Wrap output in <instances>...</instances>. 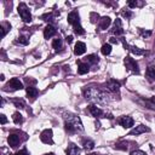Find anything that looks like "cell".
<instances>
[{
    "label": "cell",
    "mask_w": 155,
    "mask_h": 155,
    "mask_svg": "<svg viewBox=\"0 0 155 155\" xmlns=\"http://www.w3.org/2000/svg\"><path fill=\"white\" fill-rule=\"evenodd\" d=\"M84 96L90 102H96V103H101V104H104V103L109 102V94L97 90L96 87H87V88H85L84 90Z\"/></svg>",
    "instance_id": "1"
},
{
    "label": "cell",
    "mask_w": 155,
    "mask_h": 155,
    "mask_svg": "<svg viewBox=\"0 0 155 155\" xmlns=\"http://www.w3.org/2000/svg\"><path fill=\"white\" fill-rule=\"evenodd\" d=\"M64 125H65V130L70 133L84 131L80 117L76 115H73V114H67L64 116Z\"/></svg>",
    "instance_id": "2"
},
{
    "label": "cell",
    "mask_w": 155,
    "mask_h": 155,
    "mask_svg": "<svg viewBox=\"0 0 155 155\" xmlns=\"http://www.w3.org/2000/svg\"><path fill=\"white\" fill-rule=\"evenodd\" d=\"M17 11H18V13H19V16H21V18H22L25 23H29V22L31 21V15H30V11H29V8H28L27 4L21 2V4L18 5Z\"/></svg>",
    "instance_id": "3"
},
{
    "label": "cell",
    "mask_w": 155,
    "mask_h": 155,
    "mask_svg": "<svg viewBox=\"0 0 155 155\" xmlns=\"http://www.w3.org/2000/svg\"><path fill=\"white\" fill-rule=\"evenodd\" d=\"M23 88V84H22V81H19V79H17V78H13V79H11L7 84H6V86H5V90L6 91H17V90H22Z\"/></svg>",
    "instance_id": "4"
},
{
    "label": "cell",
    "mask_w": 155,
    "mask_h": 155,
    "mask_svg": "<svg viewBox=\"0 0 155 155\" xmlns=\"http://www.w3.org/2000/svg\"><path fill=\"white\" fill-rule=\"evenodd\" d=\"M125 67H126L127 70H130V71H133V73H136V74L139 73L138 63H137L132 57H130V56L125 58Z\"/></svg>",
    "instance_id": "5"
},
{
    "label": "cell",
    "mask_w": 155,
    "mask_h": 155,
    "mask_svg": "<svg viewBox=\"0 0 155 155\" xmlns=\"http://www.w3.org/2000/svg\"><path fill=\"white\" fill-rule=\"evenodd\" d=\"M40 139L45 144H52L53 143V139H52V130H50V128L44 130L41 132V134H40Z\"/></svg>",
    "instance_id": "6"
},
{
    "label": "cell",
    "mask_w": 155,
    "mask_h": 155,
    "mask_svg": "<svg viewBox=\"0 0 155 155\" xmlns=\"http://www.w3.org/2000/svg\"><path fill=\"white\" fill-rule=\"evenodd\" d=\"M88 110H90V113L92 114V116H94V117H107V114H105L101 108H98V107L94 105V104H91V105L88 107Z\"/></svg>",
    "instance_id": "7"
},
{
    "label": "cell",
    "mask_w": 155,
    "mask_h": 155,
    "mask_svg": "<svg viewBox=\"0 0 155 155\" xmlns=\"http://www.w3.org/2000/svg\"><path fill=\"white\" fill-rule=\"evenodd\" d=\"M117 122H119V125L122 126L124 128H130V127H132L133 124H134V121H133V119H132L131 116H121V117H119Z\"/></svg>",
    "instance_id": "8"
},
{
    "label": "cell",
    "mask_w": 155,
    "mask_h": 155,
    "mask_svg": "<svg viewBox=\"0 0 155 155\" xmlns=\"http://www.w3.org/2000/svg\"><path fill=\"white\" fill-rule=\"evenodd\" d=\"M107 88L110 92H114V93L115 92H119V90H120V82L116 81V80H114V79H110L107 82Z\"/></svg>",
    "instance_id": "9"
},
{
    "label": "cell",
    "mask_w": 155,
    "mask_h": 155,
    "mask_svg": "<svg viewBox=\"0 0 155 155\" xmlns=\"http://www.w3.org/2000/svg\"><path fill=\"white\" fill-rule=\"evenodd\" d=\"M68 23H70L73 27H74L75 24H79V23H80V17H79L78 11H71V12L68 15Z\"/></svg>",
    "instance_id": "10"
},
{
    "label": "cell",
    "mask_w": 155,
    "mask_h": 155,
    "mask_svg": "<svg viewBox=\"0 0 155 155\" xmlns=\"http://www.w3.org/2000/svg\"><path fill=\"white\" fill-rule=\"evenodd\" d=\"M149 131H150L149 127H147V126H144V125H138V126H136V127L130 132V134H132V136H138V134H140V133H145V132H149Z\"/></svg>",
    "instance_id": "11"
},
{
    "label": "cell",
    "mask_w": 155,
    "mask_h": 155,
    "mask_svg": "<svg viewBox=\"0 0 155 155\" xmlns=\"http://www.w3.org/2000/svg\"><path fill=\"white\" fill-rule=\"evenodd\" d=\"M111 33L115 34L116 36L124 34V29H122V24H121V21H120V19H116V21H115V23H114V28H113Z\"/></svg>",
    "instance_id": "12"
},
{
    "label": "cell",
    "mask_w": 155,
    "mask_h": 155,
    "mask_svg": "<svg viewBox=\"0 0 155 155\" xmlns=\"http://www.w3.org/2000/svg\"><path fill=\"white\" fill-rule=\"evenodd\" d=\"M54 34H56V28H54L53 25L48 24V25L45 27V29H44V36H45V39H50V38H52Z\"/></svg>",
    "instance_id": "13"
},
{
    "label": "cell",
    "mask_w": 155,
    "mask_h": 155,
    "mask_svg": "<svg viewBox=\"0 0 155 155\" xmlns=\"http://www.w3.org/2000/svg\"><path fill=\"white\" fill-rule=\"evenodd\" d=\"M85 51H86V45H85L84 42H81V41H78V42L75 44L74 53H75L76 56H80V54H84Z\"/></svg>",
    "instance_id": "14"
},
{
    "label": "cell",
    "mask_w": 155,
    "mask_h": 155,
    "mask_svg": "<svg viewBox=\"0 0 155 155\" xmlns=\"http://www.w3.org/2000/svg\"><path fill=\"white\" fill-rule=\"evenodd\" d=\"M78 71H79V74L84 75V74H86V73L90 71V65L87 63H85V62L79 61L78 62Z\"/></svg>",
    "instance_id": "15"
},
{
    "label": "cell",
    "mask_w": 155,
    "mask_h": 155,
    "mask_svg": "<svg viewBox=\"0 0 155 155\" xmlns=\"http://www.w3.org/2000/svg\"><path fill=\"white\" fill-rule=\"evenodd\" d=\"M7 142H8V144H10L11 148H16L19 144L21 139H19V137L17 134H10L8 138H7Z\"/></svg>",
    "instance_id": "16"
},
{
    "label": "cell",
    "mask_w": 155,
    "mask_h": 155,
    "mask_svg": "<svg viewBox=\"0 0 155 155\" xmlns=\"http://www.w3.org/2000/svg\"><path fill=\"white\" fill-rule=\"evenodd\" d=\"M110 23H111V19H110V17H102L101 18V21H99V29H102V30H105L109 25H110Z\"/></svg>",
    "instance_id": "17"
},
{
    "label": "cell",
    "mask_w": 155,
    "mask_h": 155,
    "mask_svg": "<svg viewBox=\"0 0 155 155\" xmlns=\"http://www.w3.org/2000/svg\"><path fill=\"white\" fill-rule=\"evenodd\" d=\"M67 154L68 155H80V149L75 144H70L69 148L67 149Z\"/></svg>",
    "instance_id": "18"
},
{
    "label": "cell",
    "mask_w": 155,
    "mask_h": 155,
    "mask_svg": "<svg viewBox=\"0 0 155 155\" xmlns=\"http://www.w3.org/2000/svg\"><path fill=\"white\" fill-rule=\"evenodd\" d=\"M25 91H27V96L30 97V98H35V97L38 96V93H39L38 88H35V87H33V86H28Z\"/></svg>",
    "instance_id": "19"
},
{
    "label": "cell",
    "mask_w": 155,
    "mask_h": 155,
    "mask_svg": "<svg viewBox=\"0 0 155 155\" xmlns=\"http://www.w3.org/2000/svg\"><path fill=\"white\" fill-rule=\"evenodd\" d=\"M98 61H99V58L96 54H88L85 58V63H87V64H96V63H98Z\"/></svg>",
    "instance_id": "20"
},
{
    "label": "cell",
    "mask_w": 155,
    "mask_h": 155,
    "mask_svg": "<svg viewBox=\"0 0 155 155\" xmlns=\"http://www.w3.org/2000/svg\"><path fill=\"white\" fill-rule=\"evenodd\" d=\"M147 78H148V80H150V81L155 80V65H150V67L147 69Z\"/></svg>",
    "instance_id": "21"
},
{
    "label": "cell",
    "mask_w": 155,
    "mask_h": 155,
    "mask_svg": "<svg viewBox=\"0 0 155 155\" xmlns=\"http://www.w3.org/2000/svg\"><path fill=\"white\" fill-rule=\"evenodd\" d=\"M128 50H130L133 54H136V56H142V54H144V53H145V51H144V50H140V48H138V47H136V46H130V47H128Z\"/></svg>",
    "instance_id": "22"
},
{
    "label": "cell",
    "mask_w": 155,
    "mask_h": 155,
    "mask_svg": "<svg viewBox=\"0 0 155 155\" xmlns=\"http://www.w3.org/2000/svg\"><path fill=\"white\" fill-rule=\"evenodd\" d=\"M82 145H84L85 149L91 150V149H93L94 143H93V140H91V139H84V140H82Z\"/></svg>",
    "instance_id": "23"
},
{
    "label": "cell",
    "mask_w": 155,
    "mask_h": 155,
    "mask_svg": "<svg viewBox=\"0 0 155 155\" xmlns=\"http://www.w3.org/2000/svg\"><path fill=\"white\" fill-rule=\"evenodd\" d=\"M52 46H53V48H56V50H61V48L63 47V41H62V39H59V38L54 39V40L52 41Z\"/></svg>",
    "instance_id": "24"
},
{
    "label": "cell",
    "mask_w": 155,
    "mask_h": 155,
    "mask_svg": "<svg viewBox=\"0 0 155 155\" xmlns=\"http://www.w3.org/2000/svg\"><path fill=\"white\" fill-rule=\"evenodd\" d=\"M12 119H13V122H15L16 125H19V124H22V122H23V116H22L18 111H16V113L13 114Z\"/></svg>",
    "instance_id": "25"
},
{
    "label": "cell",
    "mask_w": 155,
    "mask_h": 155,
    "mask_svg": "<svg viewBox=\"0 0 155 155\" xmlns=\"http://www.w3.org/2000/svg\"><path fill=\"white\" fill-rule=\"evenodd\" d=\"M101 52H102L104 56L109 54V53L111 52V46H110V44H104V45L102 46V48H101Z\"/></svg>",
    "instance_id": "26"
},
{
    "label": "cell",
    "mask_w": 155,
    "mask_h": 155,
    "mask_svg": "<svg viewBox=\"0 0 155 155\" xmlns=\"http://www.w3.org/2000/svg\"><path fill=\"white\" fill-rule=\"evenodd\" d=\"M10 29H11V25H10L8 23H6V22L1 23V31H2V33H1V35H2V38L6 35V33H7Z\"/></svg>",
    "instance_id": "27"
},
{
    "label": "cell",
    "mask_w": 155,
    "mask_h": 155,
    "mask_svg": "<svg viewBox=\"0 0 155 155\" xmlns=\"http://www.w3.org/2000/svg\"><path fill=\"white\" fill-rule=\"evenodd\" d=\"M12 103L15 104V107H17V108H19V109L24 108V101H23V99H19V98H13V99H12Z\"/></svg>",
    "instance_id": "28"
},
{
    "label": "cell",
    "mask_w": 155,
    "mask_h": 155,
    "mask_svg": "<svg viewBox=\"0 0 155 155\" xmlns=\"http://www.w3.org/2000/svg\"><path fill=\"white\" fill-rule=\"evenodd\" d=\"M74 33L78 34V35H82V34H85V30H84V28L80 25V23L74 25Z\"/></svg>",
    "instance_id": "29"
},
{
    "label": "cell",
    "mask_w": 155,
    "mask_h": 155,
    "mask_svg": "<svg viewBox=\"0 0 155 155\" xmlns=\"http://www.w3.org/2000/svg\"><path fill=\"white\" fill-rule=\"evenodd\" d=\"M44 21H46V22H51L52 19H53V13L52 12H50V13H45V15H42V17H41Z\"/></svg>",
    "instance_id": "30"
},
{
    "label": "cell",
    "mask_w": 155,
    "mask_h": 155,
    "mask_svg": "<svg viewBox=\"0 0 155 155\" xmlns=\"http://www.w3.org/2000/svg\"><path fill=\"white\" fill-rule=\"evenodd\" d=\"M16 42H17V44H21V45H28L29 40H28L25 36H19V38H18V40H17Z\"/></svg>",
    "instance_id": "31"
},
{
    "label": "cell",
    "mask_w": 155,
    "mask_h": 155,
    "mask_svg": "<svg viewBox=\"0 0 155 155\" xmlns=\"http://www.w3.org/2000/svg\"><path fill=\"white\" fill-rule=\"evenodd\" d=\"M143 2H139V1H128V7L133 8V7H137V6H142Z\"/></svg>",
    "instance_id": "32"
},
{
    "label": "cell",
    "mask_w": 155,
    "mask_h": 155,
    "mask_svg": "<svg viewBox=\"0 0 155 155\" xmlns=\"http://www.w3.org/2000/svg\"><path fill=\"white\" fill-rule=\"evenodd\" d=\"M115 148L116 149H122V150H127L128 149V147H127V143H117L116 145H115Z\"/></svg>",
    "instance_id": "33"
},
{
    "label": "cell",
    "mask_w": 155,
    "mask_h": 155,
    "mask_svg": "<svg viewBox=\"0 0 155 155\" xmlns=\"http://www.w3.org/2000/svg\"><path fill=\"white\" fill-rule=\"evenodd\" d=\"M140 31V35L143 36V38H148V36H150L151 35V31L150 30H148V31H144V30H139Z\"/></svg>",
    "instance_id": "34"
},
{
    "label": "cell",
    "mask_w": 155,
    "mask_h": 155,
    "mask_svg": "<svg viewBox=\"0 0 155 155\" xmlns=\"http://www.w3.org/2000/svg\"><path fill=\"white\" fill-rule=\"evenodd\" d=\"M13 155H29V154H28L27 149L24 148V149H22V150H19V151H17V153H16V154H13Z\"/></svg>",
    "instance_id": "35"
},
{
    "label": "cell",
    "mask_w": 155,
    "mask_h": 155,
    "mask_svg": "<svg viewBox=\"0 0 155 155\" xmlns=\"http://www.w3.org/2000/svg\"><path fill=\"white\" fill-rule=\"evenodd\" d=\"M131 155H147V154L144 151H142V150H133L131 153Z\"/></svg>",
    "instance_id": "36"
},
{
    "label": "cell",
    "mask_w": 155,
    "mask_h": 155,
    "mask_svg": "<svg viewBox=\"0 0 155 155\" xmlns=\"http://www.w3.org/2000/svg\"><path fill=\"white\" fill-rule=\"evenodd\" d=\"M121 15H122L124 17H126V18H130V17L132 16V12H130V11H122Z\"/></svg>",
    "instance_id": "37"
},
{
    "label": "cell",
    "mask_w": 155,
    "mask_h": 155,
    "mask_svg": "<svg viewBox=\"0 0 155 155\" xmlns=\"http://www.w3.org/2000/svg\"><path fill=\"white\" fill-rule=\"evenodd\" d=\"M98 17H99V16H98L97 13L92 12V13H91V22H93V23H94V22H96V18H98Z\"/></svg>",
    "instance_id": "38"
},
{
    "label": "cell",
    "mask_w": 155,
    "mask_h": 155,
    "mask_svg": "<svg viewBox=\"0 0 155 155\" xmlns=\"http://www.w3.org/2000/svg\"><path fill=\"white\" fill-rule=\"evenodd\" d=\"M6 121H7V119H6V116H5L4 114H1V115H0V122H1V125H4V124H6Z\"/></svg>",
    "instance_id": "39"
},
{
    "label": "cell",
    "mask_w": 155,
    "mask_h": 155,
    "mask_svg": "<svg viewBox=\"0 0 155 155\" xmlns=\"http://www.w3.org/2000/svg\"><path fill=\"white\" fill-rule=\"evenodd\" d=\"M110 42H111V44H117L119 40H117L116 38H110Z\"/></svg>",
    "instance_id": "40"
},
{
    "label": "cell",
    "mask_w": 155,
    "mask_h": 155,
    "mask_svg": "<svg viewBox=\"0 0 155 155\" xmlns=\"http://www.w3.org/2000/svg\"><path fill=\"white\" fill-rule=\"evenodd\" d=\"M67 41L70 44V42L73 41V36H70V35H69V36H67Z\"/></svg>",
    "instance_id": "41"
},
{
    "label": "cell",
    "mask_w": 155,
    "mask_h": 155,
    "mask_svg": "<svg viewBox=\"0 0 155 155\" xmlns=\"http://www.w3.org/2000/svg\"><path fill=\"white\" fill-rule=\"evenodd\" d=\"M150 101H151V103H154V104H155V96H154V97H151V99H150Z\"/></svg>",
    "instance_id": "42"
},
{
    "label": "cell",
    "mask_w": 155,
    "mask_h": 155,
    "mask_svg": "<svg viewBox=\"0 0 155 155\" xmlns=\"http://www.w3.org/2000/svg\"><path fill=\"white\" fill-rule=\"evenodd\" d=\"M45 155H54L53 153H47V154H45Z\"/></svg>",
    "instance_id": "43"
},
{
    "label": "cell",
    "mask_w": 155,
    "mask_h": 155,
    "mask_svg": "<svg viewBox=\"0 0 155 155\" xmlns=\"http://www.w3.org/2000/svg\"><path fill=\"white\" fill-rule=\"evenodd\" d=\"M154 50H155V44H154Z\"/></svg>",
    "instance_id": "44"
}]
</instances>
